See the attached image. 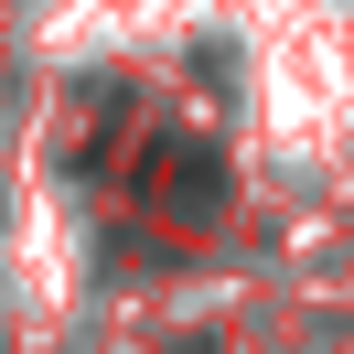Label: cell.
I'll list each match as a JSON object with an SVG mask.
<instances>
[{
    "instance_id": "cell-1",
    "label": "cell",
    "mask_w": 354,
    "mask_h": 354,
    "mask_svg": "<svg viewBox=\"0 0 354 354\" xmlns=\"http://www.w3.org/2000/svg\"><path fill=\"white\" fill-rule=\"evenodd\" d=\"M140 194L172 204V215H204V204L225 194V161H215V151H194V140H161V151L140 161Z\"/></svg>"
}]
</instances>
